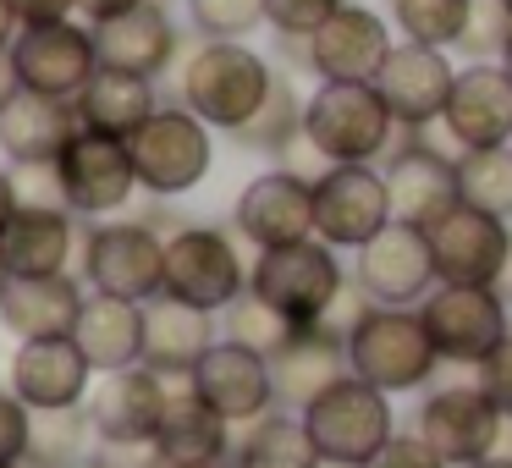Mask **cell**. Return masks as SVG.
Instances as JSON below:
<instances>
[{
  "label": "cell",
  "instance_id": "cell-1",
  "mask_svg": "<svg viewBox=\"0 0 512 468\" xmlns=\"http://www.w3.org/2000/svg\"><path fill=\"white\" fill-rule=\"evenodd\" d=\"M276 67L259 50H248L243 39H204L182 56L177 72V100L182 111H193L204 127L221 133H243L254 122V111L265 105Z\"/></svg>",
  "mask_w": 512,
  "mask_h": 468
},
{
  "label": "cell",
  "instance_id": "cell-2",
  "mask_svg": "<svg viewBox=\"0 0 512 468\" xmlns=\"http://www.w3.org/2000/svg\"><path fill=\"white\" fill-rule=\"evenodd\" d=\"M347 281L353 276L342 270L336 248L320 243V237H303V243H287V248H265L248 265V292L265 298L298 331L303 325H320L331 314V303L342 298Z\"/></svg>",
  "mask_w": 512,
  "mask_h": 468
},
{
  "label": "cell",
  "instance_id": "cell-3",
  "mask_svg": "<svg viewBox=\"0 0 512 468\" xmlns=\"http://www.w3.org/2000/svg\"><path fill=\"white\" fill-rule=\"evenodd\" d=\"M435 369H441V353H435L419 309H380L375 303L347 336V375L369 380L386 397L430 386Z\"/></svg>",
  "mask_w": 512,
  "mask_h": 468
},
{
  "label": "cell",
  "instance_id": "cell-4",
  "mask_svg": "<svg viewBox=\"0 0 512 468\" xmlns=\"http://www.w3.org/2000/svg\"><path fill=\"white\" fill-rule=\"evenodd\" d=\"M391 133L397 122L375 83H320L303 105V138L331 166H375L391 149Z\"/></svg>",
  "mask_w": 512,
  "mask_h": 468
},
{
  "label": "cell",
  "instance_id": "cell-5",
  "mask_svg": "<svg viewBox=\"0 0 512 468\" xmlns=\"http://www.w3.org/2000/svg\"><path fill=\"white\" fill-rule=\"evenodd\" d=\"M303 424H309L325 463H347V468H369L391 446V435H397L391 397L358 375H342L336 386H325L303 408Z\"/></svg>",
  "mask_w": 512,
  "mask_h": 468
},
{
  "label": "cell",
  "instance_id": "cell-6",
  "mask_svg": "<svg viewBox=\"0 0 512 468\" xmlns=\"http://www.w3.org/2000/svg\"><path fill=\"white\" fill-rule=\"evenodd\" d=\"M215 127H204L193 111L182 105H160L133 138H127V155H133L138 188L149 199H182L193 193L215 166Z\"/></svg>",
  "mask_w": 512,
  "mask_h": 468
},
{
  "label": "cell",
  "instance_id": "cell-7",
  "mask_svg": "<svg viewBox=\"0 0 512 468\" xmlns=\"http://www.w3.org/2000/svg\"><path fill=\"white\" fill-rule=\"evenodd\" d=\"M83 276L89 292L127 303H149L166 292V237L155 221H100L83 237Z\"/></svg>",
  "mask_w": 512,
  "mask_h": 468
},
{
  "label": "cell",
  "instance_id": "cell-8",
  "mask_svg": "<svg viewBox=\"0 0 512 468\" xmlns=\"http://www.w3.org/2000/svg\"><path fill=\"white\" fill-rule=\"evenodd\" d=\"M248 292V265L237 243L215 226H177L166 237V298L204 314H226Z\"/></svg>",
  "mask_w": 512,
  "mask_h": 468
},
{
  "label": "cell",
  "instance_id": "cell-9",
  "mask_svg": "<svg viewBox=\"0 0 512 468\" xmlns=\"http://www.w3.org/2000/svg\"><path fill=\"white\" fill-rule=\"evenodd\" d=\"M424 331H430L441 364H468L479 369L501 342L512 336V303L496 287H435L419 303Z\"/></svg>",
  "mask_w": 512,
  "mask_h": 468
},
{
  "label": "cell",
  "instance_id": "cell-10",
  "mask_svg": "<svg viewBox=\"0 0 512 468\" xmlns=\"http://www.w3.org/2000/svg\"><path fill=\"white\" fill-rule=\"evenodd\" d=\"M391 226L386 171L375 166H331L314 182V237L331 248H369Z\"/></svg>",
  "mask_w": 512,
  "mask_h": 468
},
{
  "label": "cell",
  "instance_id": "cell-11",
  "mask_svg": "<svg viewBox=\"0 0 512 468\" xmlns=\"http://www.w3.org/2000/svg\"><path fill=\"white\" fill-rule=\"evenodd\" d=\"M56 193L72 215H89V221L127 210V199L138 193V171L127 144L100 133H78L67 144V155L56 160Z\"/></svg>",
  "mask_w": 512,
  "mask_h": 468
},
{
  "label": "cell",
  "instance_id": "cell-12",
  "mask_svg": "<svg viewBox=\"0 0 512 468\" xmlns=\"http://www.w3.org/2000/svg\"><path fill=\"white\" fill-rule=\"evenodd\" d=\"M17 78L23 89L45 94V100H67L78 105V94L94 83L100 72V50H94V28L72 23H45V28H23L12 45Z\"/></svg>",
  "mask_w": 512,
  "mask_h": 468
},
{
  "label": "cell",
  "instance_id": "cell-13",
  "mask_svg": "<svg viewBox=\"0 0 512 468\" xmlns=\"http://www.w3.org/2000/svg\"><path fill=\"white\" fill-rule=\"evenodd\" d=\"M171 386L177 380L155 375L149 364L138 369H116V375H100L89 391V424L100 435V446H155L160 419L171 408Z\"/></svg>",
  "mask_w": 512,
  "mask_h": 468
},
{
  "label": "cell",
  "instance_id": "cell-14",
  "mask_svg": "<svg viewBox=\"0 0 512 468\" xmlns=\"http://www.w3.org/2000/svg\"><path fill=\"white\" fill-rule=\"evenodd\" d=\"M419 441L441 457L446 468H474L485 457H496L501 413L479 386H441L424 397L419 419H413Z\"/></svg>",
  "mask_w": 512,
  "mask_h": 468
},
{
  "label": "cell",
  "instance_id": "cell-15",
  "mask_svg": "<svg viewBox=\"0 0 512 468\" xmlns=\"http://www.w3.org/2000/svg\"><path fill=\"white\" fill-rule=\"evenodd\" d=\"M353 281L380 303V309H419V303L441 287V276H435V254H430V237H424L419 226L391 221L369 248H358Z\"/></svg>",
  "mask_w": 512,
  "mask_h": 468
},
{
  "label": "cell",
  "instance_id": "cell-16",
  "mask_svg": "<svg viewBox=\"0 0 512 468\" xmlns=\"http://www.w3.org/2000/svg\"><path fill=\"white\" fill-rule=\"evenodd\" d=\"M424 237H430V254H435V276L446 287H496L501 281V265H507V248H512L507 221L457 204Z\"/></svg>",
  "mask_w": 512,
  "mask_h": 468
},
{
  "label": "cell",
  "instance_id": "cell-17",
  "mask_svg": "<svg viewBox=\"0 0 512 468\" xmlns=\"http://www.w3.org/2000/svg\"><path fill=\"white\" fill-rule=\"evenodd\" d=\"M193 391L221 413L232 430H248L254 419L276 413V375H270V358L254 353L243 342H215L204 353V364L193 369Z\"/></svg>",
  "mask_w": 512,
  "mask_h": 468
},
{
  "label": "cell",
  "instance_id": "cell-18",
  "mask_svg": "<svg viewBox=\"0 0 512 468\" xmlns=\"http://www.w3.org/2000/svg\"><path fill=\"white\" fill-rule=\"evenodd\" d=\"M452 83H457V67L446 61V50L408 45V39H402V45L391 50V61L380 67L375 89H380V100H386L391 122L408 127V133H424V127L446 122Z\"/></svg>",
  "mask_w": 512,
  "mask_h": 468
},
{
  "label": "cell",
  "instance_id": "cell-19",
  "mask_svg": "<svg viewBox=\"0 0 512 468\" xmlns=\"http://www.w3.org/2000/svg\"><path fill=\"white\" fill-rule=\"evenodd\" d=\"M237 237L265 254V248H287L314 237V182H303L298 171L276 166V171H259L243 193H237V210H232Z\"/></svg>",
  "mask_w": 512,
  "mask_h": 468
},
{
  "label": "cell",
  "instance_id": "cell-20",
  "mask_svg": "<svg viewBox=\"0 0 512 468\" xmlns=\"http://www.w3.org/2000/svg\"><path fill=\"white\" fill-rule=\"evenodd\" d=\"M94 364L72 336H50V342H17L12 364H6V386L28 402L34 413H67L83 408L94 391Z\"/></svg>",
  "mask_w": 512,
  "mask_h": 468
},
{
  "label": "cell",
  "instance_id": "cell-21",
  "mask_svg": "<svg viewBox=\"0 0 512 468\" xmlns=\"http://www.w3.org/2000/svg\"><path fill=\"white\" fill-rule=\"evenodd\" d=\"M391 23L369 6L342 0V12L309 39V72L320 83H375L380 67L391 61Z\"/></svg>",
  "mask_w": 512,
  "mask_h": 468
},
{
  "label": "cell",
  "instance_id": "cell-22",
  "mask_svg": "<svg viewBox=\"0 0 512 468\" xmlns=\"http://www.w3.org/2000/svg\"><path fill=\"white\" fill-rule=\"evenodd\" d=\"M386 193H391V221L402 226H419V232H430L441 215H452L457 204H463V193H457V160H446L435 144H402L391 149L386 166Z\"/></svg>",
  "mask_w": 512,
  "mask_h": 468
},
{
  "label": "cell",
  "instance_id": "cell-23",
  "mask_svg": "<svg viewBox=\"0 0 512 468\" xmlns=\"http://www.w3.org/2000/svg\"><path fill=\"white\" fill-rule=\"evenodd\" d=\"M446 133L463 149H501L512 144V78L501 61H474L457 72L452 105H446Z\"/></svg>",
  "mask_w": 512,
  "mask_h": 468
},
{
  "label": "cell",
  "instance_id": "cell-24",
  "mask_svg": "<svg viewBox=\"0 0 512 468\" xmlns=\"http://www.w3.org/2000/svg\"><path fill=\"white\" fill-rule=\"evenodd\" d=\"M83 133L78 105L45 100V94L23 89L6 111H0V155L17 171H45L67 155V144Z\"/></svg>",
  "mask_w": 512,
  "mask_h": 468
},
{
  "label": "cell",
  "instance_id": "cell-25",
  "mask_svg": "<svg viewBox=\"0 0 512 468\" xmlns=\"http://www.w3.org/2000/svg\"><path fill=\"white\" fill-rule=\"evenodd\" d=\"M221 342L215 331V314L193 309L177 298H149L144 303V364L166 380H193V369L204 364V353Z\"/></svg>",
  "mask_w": 512,
  "mask_h": 468
},
{
  "label": "cell",
  "instance_id": "cell-26",
  "mask_svg": "<svg viewBox=\"0 0 512 468\" xmlns=\"http://www.w3.org/2000/svg\"><path fill=\"white\" fill-rule=\"evenodd\" d=\"M78 248V221L67 204H23L12 226L0 232V259L12 281L28 276H67V259Z\"/></svg>",
  "mask_w": 512,
  "mask_h": 468
},
{
  "label": "cell",
  "instance_id": "cell-27",
  "mask_svg": "<svg viewBox=\"0 0 512 468\" xmlns=\"http://www.w3.org/2000/svg\"><path fill=\"white\" fill-rule=\"evenodd\" d=\"M270 375H276V408L303 413L325 386L347 375V342L331 336L325 325H303L287 336V347L270 353Z\"/></svg>",
  "mask_w": 512,
  "mask_h": 468
},
{
  "label": "cell",
  "instance_id": "cell-28",
  "mask_svg": "<svg viewBox=\"0 0 512 468\" xmlns=\"http://www.w3.org/2000/svg\"><path fill=\"white\" fill-rule=\"evenodd\" d=\"M94 50H100V67H111V72L160 78V72H171V61H177V28H171L160 0H144L138 12L94 28Z\"/></svg>",
  "mask_w": 512,
  "mask_h": 468
},
{
  "label": "cell",
  "instance_id": "cell-29",
  "mask_svg": "<svg viewBox=\"0 0 512 468\" xmlns=\"http://www.w3.org/2000/svg\"><path fill=\"white\" fill-rule=\"evenodd\" d=\"M232 446H237L232 424L193 391V380H177L155 435V457L160 463H232Z\"/></svg>",
  "mask_w": 512,
  "mask_h": 468
},
{
  "label": "cell",
  "instance_id": "cell-30",
  "mask_svg": "<svg viewBox=\"0 0 512 468\" xmlns=\"http://www.w3.org/2000/svg\"><path fill=\"white\" fill-rule=\"evenodd\" d=\"M83 303H89V292L72 276H28V281H12V292L0 303V325L17 342H50V336L78 331Z\"/></svg>",
  "mask_w": 512,
  "mask_h": 468
},
{
  "label": "cell",
  "instance_id": "cell-31",
  "mask_svg": "<svg viewBox=\"0 0 512 468\" xmlns=\"http://www.w3.org/2000/svg\"><path fill=\"white\" fill-rule=\"evenodd\" d=\"M72 342L83 347V358L94 364V375L138 369V364H144V303L89 292V303H83V320H78V331H72Z\"/></svg>",
  "mask_w": 512,
  "mask_h": 468
},
{
  "label": "cell",
  "instance_id": "cell-32",
  "mask_svg": "<svg viewBox=\"0 0 512 468\" xmlns=\"http://www.w3.org/2000/svg\"><path fill=\"white\" fill-rule=\"evenodd\" d=\"M155 111H160V105H155V78H133V72H111V67H100V72H94V83L78 94L83 133L122 138V144Z\"/></svg>",
  "mask_w": 512,
  "mask_h": 468
},
{
  "label": "cell",
  "instance_id": "cell-33",
  "mask_svg": "<svg viewBox=\"0 0 512 468\" xmlns=\"http://www.w3.org/2000/svg\"><path fill=\"white\" fill-rule=\"evenodd\" d=\"M320 463L325 457L314 446L303 413H287V408L254 419L232 446V468H320Z\"/></svg>",
  "mask_w": 512,
  "mask_h": 468
},
{
  "label": "cell",
  "instance_id": "cell-34",
  "mask_svg": "<svg viewBox=\"0 0 512 468\" xmlns=\"http://www.w3.org/2000/svg\"><path fill=\"white\" fill-rule=\"evenodd\" d=\"M457 193H463L468 210L512 221V144L463 149V155H457Z\"/></svg>",
  "mask_w": 512,
  "mask_h": 468
},
{
  "label": "cell",
  "instance_id": "cell-35",
  "mask_svg": "<svg viewBox=\"0 0 512 468\" xmlns=\"http://www.w3.org/2000/svg\"><path fill=\"white\" fill-rule=\"evenodd\" d=\"M303 105H309V100L298 94V83H292L287 72H276L265 105H259L254 122L237 133V144L254 149V155H276V160H281V149H292V144L303 138Z\"/></svg>",
  "mask_w": 512,
  "mask_h": 468
},
{
  "label": "cell",
  "instance_id": "cell-36",
  "mask_svg": "<svg viewBox=\"0 0 512 468\" xmlns=\"http://www.w3.org/2000/svg\"><path fill=\"white\" fill-rule=\"evenodd\" d=\"M468 6L474 0H391V23H397V34L408 45L452 50V45H463Z\"/></svg>",
  "mask_w": 512,
  "mask_h": 468
},
{
  "label": "cell",
  "instance_id": "cell-37",
  "mask_svg": "<svg viewBox=\"0 0 512 468\" xmlns=\"http://www.w3.org/2000/svg\"><path fill=\"white\" fill-rule=\"evenodd\" d=\"M100 452V435L89 424V408H67V413H34V452L28 463H45V468H67L83 463V457Z\"/></svg>",
  "mask_w": 512,
  "mask_h": 468
},
{
  "label": "cell",
  "instance_id": "cell-38",
  "mask_svg": "<svg viewBox=\"0 0 512 468\" xmlns=\"http://www.w3.org/2000/svg\"><path fill=\"white\" fill-rule=\"evenodd\" d=\"M221 325H226L221 331L226 342H243V347H254V353H265V358L276 353V347H287V336L298 331V325H287L265 298H254V292H243V298L221 314Z\"/></svg>",
  "mask_w": 512,
  "mask_h": 468
},
{
  "label": "cell",
  "instance_id": "cell-39",
  "mask_svg": "<svg viewBox=\"0 0 512 468\" xmlns=\"http://www.w3.org/2000/svg\"><path fill=\"white\" fill-rule=\"evenodd\" d=\"M193 12V28L204 39H248L265 17V0H188Z\"/></svg>",
  "mask_w": 512,
  "mask_h": 468
},
{
  "label": "cell",
  "instance_id": "cell-40",
  "mask_svg": "<svg viewBox=\"0 0 512 468\" xmlns=\"http://www.w3.org/2000/svg\"><path fill=\"white\" fill-rule=\"evenodd\" d=\"M507 39H512V12L501 0H474L468 6V28H463V56L474 61H501L507 56Z\"/></svg>",
  "mask_w": 512,
  "mask_h": 468
},
{
  "label": "cell",
  "instance_id": "cell-41",
  "mask_svg": "<svg viewBox=\"0 0 512 468\" xmlns=\"http://www.w3.org/2000/svg\"><path fill=\"white\" fill-rule=\"evenodd\" d=\"M336 12H342V0H265V17L281 39H314Z\"/></svg>",
  "mask_w": 512,
  "mask_h": 468
},
{
  "label": "cell",
  "instance_id": "cell-42",
  "mask_svg": "<svg viewBox=\"0 0 512 468\" xmlns=\"http://www.w3.org/2000/svg\"><path fill=\"white\" fill-rule=\"evenodd\" d=\"M34 452V408L12 386H0V463H28Z\"/></svg>",
  "mask_w": 512,
  "mask_h": 468
},
{
  "label": "cell",
  "instance_id": "cell-43",
  "mask_svg": "<svg viewBox=\"0 0 512 468\" xmlns=\"http://www.w3.org/2000/svg\"><path fill=\"white\" fill-rule=\"evenodd\" d=\"M474 386L485 391L490 402H496L501 419H512V336H507V342H501L496 353L485 358V364L474 369Z\"/></svg>",
  "mask_w": 512,
  "mask_h": 468
},
{
  "label": "cell",
  "instance_id": "cell-44",
  "mask_svg": "<svg viewBox=\"0 0 512 468\" xmlns=\"http://www.w3.org/2000/svg\"><path fill=\"white\" fill-rule=\"evenodd\" d=\"M369 468H446V463L419 441V430H397V435H391V446Z\"/></svg>",
  "mask_w": 512,
  "mask_h": 468
},
{
  "label": "cell",
  "instance_id": "cell-45",
  "mask_svg": "<svg viewBox=\"0 0 512 468\" xmlns=\"http://www.w3.org/2000/svg\"><path fill=\"white\" fill-rule=\"evenodd\" d=\"M17 6V23L23 28H45V23H72L78 0H12Z\"/></svg>",
  "mask_w": 512,
  "mask_h": 468
},
{
  "label": "cell",
  "instance_id": "cell-46",
  "mask_svg": "<svg viewBox=\"0 0 512 468\" xmlns=\"http://www.w3.org/2000/svg\"><path fill=\"white\" fill-rule=\"evenodd\" d=\"M144 0H78V12L89 17V28H100V23H116V17H127V12H138Z\"/></svg>",
  "mask_w": 512,
  "mask_h": 468
},
{
  "label": "cell",
  "instance_id": "cell-47",
  "mask_svg": "<svg viewBox=\"0 0 512 468\" xmlns=\"http://www.w3.org/2000/svg\"><path fill=\"white\" fill-rule=\"evenodd\" d=\"M23 210V188H17V171L0 166V232L12 226V215Z\"/></svg>",
  "mask_w": 512,
  "mask_h": 468
},
{
  "label": "cell",
  "instance_id": "cell-48",
  "mask_svg": "<svg viewBox=\"0 0 512 468\" xmlns=\"http://www.w3.org/2000/svg\"><path fill=\"white\" fill-rule=\"evenodd\" d=\"M23 94V78H17V61H12V50H0V111Z\"/></svg>",
  "mask_w": 512,
  "mask_h": 468
},
{
  "label": "cell",
  "instance_id": "cell-49",
  "mask_svg": "<svg viewBox=\"0 0 512 468\" xmlns=\"http://www.w3.org/2000/svg\"><path fill=\"white\" fill-rule=\"evenodd\" d=\"M17 34H23V23H17V6H12V0H0V50H12Z\"/></svg>",
  "mask_w": 512,
  "mask_h": 468
},
{
  "label": "cell",
  "instance_id": "cell-50",
  "mask_svg": "<svg viewBox=\"0 0 512 468\" xmlns=\"http://www.w3.org/2000/svg\"><path fill=\"white\" fill-rule=\"evenodd\" d=\"M496 292L512 303V248H507V265H501V281H496Z\"/></svg>",
  "mask_w": 512,
  "mask_h": 468
},
{
  "label": "cell",
  "instance_id": "cell-51",
  "mask_svg": "<svg viewBox=\"0 0 512 468\" xmlns=\"http://www.w3.org/2000/svg\"><path fill=\"white\" fill-rule=\"evenodd\" d=\"M6 292H12V270H6V259H0V303H6Z\"/></svg>",
  "mask_w": 512,
  "mask_h": 468
},
{
  "label": "cell",
  "instance_id": "cell-52",
  "mask_svg": "<svg viewBox=\"0 0 512 468\" xmlns=\"http://www.w3.org/2000/svg\"><path fill=\"white\" fill-rule=\"evenodd\" d=\"M160 468H232V463H160Z\"/></svg>",
  "mask_w": 512,
  "mask_h": 468
},
{
  "label": "cell",
  "instance_id": "cell-53",
  "mask_svg": "<svg viewBox=\"0 0 512 468\" xmlns=\"http://www.w3.org/2000/svg\"><path fill=\"white\" fill-rule=\"evenodd\" d=\"M474 468H512V457H485V463H474Z\"/></svg>",
  "mask_w": 512,
  "mask_h": 468
},
{
  "label": "cell",
  "instance_id": "cell-54",
  "mask_svg": "<svg viewBox=\"0 0 512 468\" xmlns=\"http://www.w3.org/2000/svg\"><path fill=\"white\" fill-rule=\"evenodd\" d=\"M501 67H507V78H512V39H507V56H501Z\"/></svg>",
  "mask_w": 512,
  "mask_h": 468
},
{
  "label": "cell",
  "instance_id": "cell-55",
  "mask_svg": "<svg viewBox=\"0 0 512 468\" xmlns=\"http://www.w3.org/2000/svg\"><path fill=\"white\" fill-rule=\"evenodd\" d=\"M0 468H34V463H0Z\"/></svg>",
  "mask_w": 512,
  "mask_h": 468
},
{
  "label": "cell",
  "instance_id": "cell-56",
  "mask_svg": "<svg viewBox=\"0 0 512 468\" xmlns=\"http://www.w3.org/2000/svg\"><path fill=\"white\" fill-rule=\"evenodd\" d=\"M320 468H347V463H320Z\"/></svg>",
  "mask_w": 512,
  "mask_h": 468
},
{
  "label": "cell",
  "instance_id": "cell-57",
  "mask_svg": "<svg viewBox=\"0 0 512 468\" xmlns=\"http://www.w3.org/2000/svg\"><path fill=\"white\" fill-rule=\"evenodd\" d=\"M501 6H507V12H512V0H501Z\"/></svg>",
  "mask_w": 512,
  "mask_h": 468
}]
</instances>
